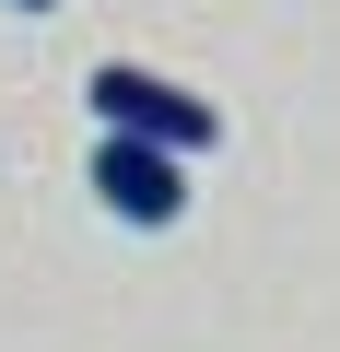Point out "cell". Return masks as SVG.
I'll return each instance as SVG.
<instances>
[{
  "label": "cell",
  "instance_id": "obj_2",
  "mask_svg": "<svg viewBox=\"0 0 340 352\" xmlns=\"http://www.w3.org/2000/svg\"><path fill=\"white\" fill-rule=\"evenodd\" d=\"M94 200H106L117 223L164 235V223L188 212V153H164V141H129V129H106V141H94Z\"/></svg>",
  "mask_w": 340,
  "mask_h": 352
},
{
  "label": "cell",
  "instance_id": "obj_3",
  "mask_svg": "<svg viewBox=\"0 0 340 352\" xmlns=\"http://www.w3.org/2000/svg\"><path fill=\"white\" fill-rule=\"evenodd\" d=\"M12 12H59V0H12Z\"/></svg>",
  "mask_w": 340,
  "mask_h": 352
},
{
  "label": "cell",
  "instance_id": "obj_1",
  "mask_svg": "<svg viewBox=\"0 0 340 352\" xmlns=\"http://www.w3.org/2000/svg\"><path fill=\"white\" fill-rule=\"evenodd\" d=\"M82 106H94V129L164 141V153H212V141H223V106H212V94L164 82V71H141V59H106V71L82 82Z\"/></svg>",
  "mask_w": 340,
  "mask_h": 352
}]
</instances>
